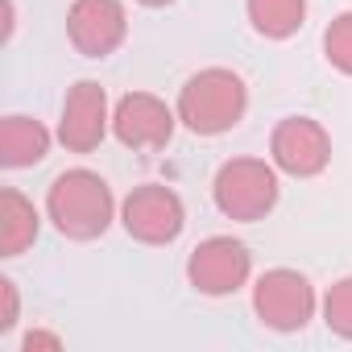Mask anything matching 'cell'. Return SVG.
Instances as JSON below:
<instances>
[{
  "mask_svg": "<svg viewBox=\"0 0 352 352\" xmlns=\"http://www.w3.org/2000/svg\"><path fill=\"white\" fill-rule=\"evenodd\" d=\"M120 224L141 245H170L174 236L183 232V224H187V208H183V199L174 195L170 187L145 183V187L129 191V199L120 208Z\"/></svg>",
  "mask_w": 352,
  "mask_h": 352,
  "instance_id": "cell-5",
  "label": "cell"
},
{
  "mask_svg": "<svg viewBox=\"0 0 352 352\" xmlns=\"http://www.w3.org/2000/svg\"><path fill=\"white\" fill-rule=\"evenodd\" d=\"M0 298H5V311H0V331H9L17 323V286L9 278L0 282Z\"/></svg>",
  "mask_w": 352,
  "mask_h": 352,
  "instance_id": "cell-16",
  "label": "cell"
},
{
  "mask_svg": "<svg viewBox=\"0 0 352 352\" xmlns=\"http://www.w3.org/2000/svg\"><path fill=\"white\" fill-rule=\"evenodd\" d=\"M253 311L274 331H298L315 315V286L298 270H270L253 286Z\"/></svg>",
  "mask_w": 352,
  "mask_h": 352,
  "instance_id": "cell-4",
  "label": "cell"
},
{
  "mask_svg": "<svg viewBox=\"0 0 352 352\" xmlns=\"http://www.w3.org/2000/svg\"><path fill=\"white\" fill-rule=\"evenodd\" d=\"M108 124H112V116H108V96H104V87L91 83V79H79V83L67 91V100H63L58 141H63L67 149H75V153H91V149L104 141Z\"/></svg>",
  "mask_w": 352,
  "mask_h": 352,
  "instance_id": "cell-10",
  "label": "cell"
},
{
  "mask_svg": "<svg viewBox=\"0 0 352 352\" xmlns=\"http://www.w3.org/2000/svg\"><path fill=\"white\" fill-rule=\"evenodd\" d=\"M141 5H149V9H162V5H170V0H141Z\"/></svg>",
  "mask_w": 352,
  "mask_h": 352,
  "instance_id": "cell-18",
  "label": "cell"
},
{
  "mask_svg": "<svg viewBox=\"0 0 352 352\" xmlns=\"http://www.w3.org/2000/svg\"><path fill=\"white\" fill-rule=\"evenodd\" d=\"M46 212L71 241H96L112 224V191L96 170H63L50 183Z\"/></svg>",
  "mask_w": 352,
  "mask_h": 352,
  "instance_id": "cell-2",
  "label": "cell"
},
{
  "mask_svg": "<svg viewBox=\"0 0 352 352\" xmlns=\"http://www.w3.org/2000/svg\"><path fill=\"white\" fill-rule=\"evenodd\" d=\"M112 133L129 149H162L174 137V112L149 91H129L112 112Z\"/></svg>",
  "mask_w": 352,
  "mask_h": 352,
  "instance_id": "cell-9",
  "label": "cell"
},
{
  "mask_svg": "<svg viewBox=\"0 0 352 352\" xmlns=\"http://www.w3.org/2000/svg\"><path fill=\"white\" fill-rule=\"evenodd\" d=\"M21 348H25V352H34V348H63V340H58V336H46V331H34V336H25Z\"/></svg>",
  "mask_w": 352,
  "mask_h": 352,
  "instance_id": "cell-17",
  "label": "cell"
},
{
  "mask_svg": "<svg viewBox=\"0 0 352 352\" xmlns=\"http://www.w3.org/2000/svg\"><path fill=\"white\" fill-rule=\"evenodd\" d=\"M245 9H249L253 30L274 42L298 34L307 21V0H245Z\"/></svg>",
  "mask_w": 352,
  "mask_h": 352,
  "instance_id": "cell-13",
  "label": "cell"
},
{
  "mask_svg": "<svg viewBox=\"0 0 352 352\" xmlns=\"http://www.w3.org/2000/svg\"><path fill=\"white\" fill-rule=\"evenodd\" d=\"M46 153H50V133L42 120L5 116V124H0V162L21 170V166H38Z\"/></svg>",
  "mask_w": 352,
  "mask_h": 352,
  "instance_id": "cell-11",
  "label": "cell"
},
{
  "mask_svg": "<svg viewBox=\"0 0 352 352\" xmlns=\"http://www.w3.org/2000/svg\"><path fill=\"white\" fill-rule=\"evenodd\" d=\"M323 319L336 336L352 340V278H340L323 298Z\"/></svg>",
  "mask_w": 352,
  "mask_h": 352,
  "instance_id": "cell-15",
  "label": "cell"
},
{
  "mask_svg": "<svg viewBox=\"0 0 352 352\" xmlns=\"http://www.w3.org/2000/svg\"><path fill=\"white\" fill-rule=\"evenodd\" d=\"M253 274V257L241 241L232 236H208L204 245H195V253L187 257V278L199 294L224 298L236 294Z\"/></svg>",
  "mask_w": 352,
  "mask_h": 352,
  "instance_id": "cell-6",
  "label": "cell"
},
{
  "mask_svg": "<svg viewBox=\"0 0 352 352\" xmlns=\"http://www.w3.org/2000/svg\"><path fill=\"white\" fill-rule=\"evenodd\" d=\"M245 108H249L245 79L228 67H208V71L191 75L179 91V120L199 137L228 133L232 124H241Z\"/></svg>",
  "mask_w": 352,
  "mask_h": 352,
  "instance_id": "cell-1",
  "label": "cell"
},
{
  "mask_svg": "<svg viewBox=\"0 0 352 352\" xmlns=\"http://www.w3.org/2000/svg\"><path fill=\"white\" fill-rule=\"evenodd\" d=\"M270 153L278 170L294 174V179H315L331 162V137L311 116H286L270 137Z\"/></svg>",
  "mask_w": 352,
  "mask_h": 352,
  "instance_id": "cell-7",
  "label": "cell"
},
{
  "mask_svg": "<svg viewBox=\"0 0 352 352\" xmlns=\"http://www.w3.org/2000/svg\"><path fill=\"white\" fill-rule=\"evenodd\" d=\"M216 208L228 220H261L274 212L278 204V174L274 166H265L261 157H232L216 170V183H212Z\"/></svg>",
  "mask_w": 352,
  "mask_h": 352,
  "instance_id": "cell-3",
  "label": "cell"
},
{
  "mask_svg": "<svg viewBox=\"0 0 352 352\" xmlns=\"http://www.w3.org/2000/svg\"><path fill=\"white\" fill-rule=\"evenodd\" d=\"M129 34L120 0H75L67 13V38L83 58H108Z\"/></svg>",
  "mask_w": 352,
  "mask_h": 352,
  "instance_id": "cell-8",
  "label": "cell"
},
{
  "mask_svg": "<svg viewBox=\"0 0 352 352\" xmlns=\"http://www.w3.org/2000/svg\"><path fill=\"white\" fill-rule=\"evenodd\" d=\"M34 241H38V212H34V204L21 191L5 187V195H0V253L17 257Z\"/></svg>",
  "mask_w": 352,
  "mask_h": 352,
  "instance_id": "cell-12",
  "label": "cell"
},
{
  "mask_svg": "<svg viewBox=\"0 0 352 352\" xmlns=\"http://www.w3.org/2000/svg\"><path fill=\"white\" fill-rule=\"evenodd\" d=\"M323 54L336 71L352 75V13H340L323 34Z\"/></svg>",
  "mask_w": 352,
  "mask_h": 352,
  "instance_id": "cell-14",
  "label": "cell"
}]
</instances>
